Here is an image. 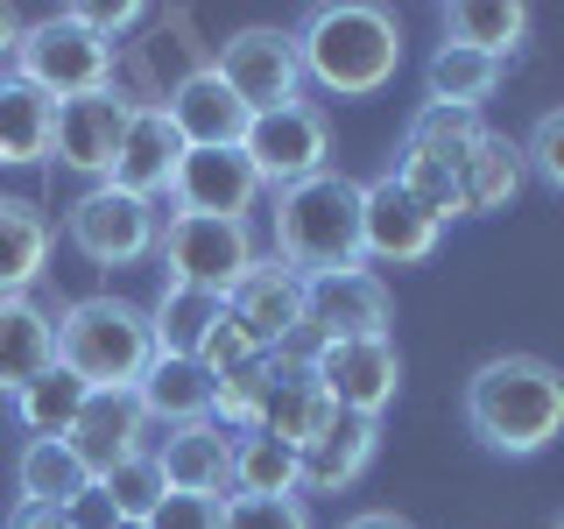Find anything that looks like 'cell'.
Returning a JSON list of instances; mask_svg holds the SVG:
<instances>
[{
  "mask_svg": "<svg viewBox=\"0 0 564 529\" xmlns=\"http://www.w3.org/2000/svg\"><path fill=\"white\" fill-rule=\"evenodd\" d=\"M466 431L501 458H536L564 438V367L543 353H494L466 375Z\"/></svg>",
  "mask_w": 564,
  "mask_h": 529,
  "instance_id": "obj_1",
  "label": "cell"
},
{
  "mask_svg": "<svg viewBox=\"0 0 564 529\" xmlns=\"http://www.w3.org/2000/svg\"><path fill=\"white\" fill-rule=\"evenodd\" d=\"M290 35H296L304 85L332 99H375L402 71V22L375 0H317Z\"/></svg>",
  "mask_w": 564,
  "mask_h": 529,
  "instance_id": "obj_2",
  "label": "cell"
},
{
  "mask_svg": "<svg viewBox=\"0 0 564 529\" xmlns=\"http://www.w3.org/2000/svg\"><path fill=\"white\" fill-rule=\"evenodd\" d=\"M269 226H275V261L290 276H346L367 269L360 247V184L346 170H317L290 191H269Z\"/></svg>",
  "mask_w": 564,
  "mask_h": 529,
  "instance_id": "obj_3",
  "label": "cell"
},
{
  "mask_svg": "<svg viewBox=\"0 0 564 529\" xmlns=\"http://www.w3.org/2000/svg\"><path fill=\"white\" fill-rule=\"evenodd\" d=\"M155 360L149 311L128 296L99 290L57 311V367H70L85 388H134Z\"/></svg>",
  "mask_w": 564,
  "mask_h": 529,
  "instance_id": "obj_4",
  "label": "cell"
},
{
  "mask_svg": "<svg viewBox=\"0 0 564 529\" xmlns=\"http://www.w3.org/2000/svg\"><path fill=\"white\" fill-rule=\"evenodd\" d=\"M14 78H29L35 93H50V99L106 93V85H113V43H99V35L78 22V8L35 14V22H22V43H14Z\"/></svg>",
  "mask_w": 564,
  "mask_h": 529,
  "instance_id": "obj_5",
  "label": "cell"
},
{
  "mask_svg": "<svg viewBox=\"0 0 564 529\" xmlns=\"http://www.w3.org/2000/svg\"><path fill=\"white\" fill-rule=\"evenodd\" d=\"M155 261H163V282H184V290L205 296H234V282L254 269V234L240 219H205V212H170L163 240H155Z\"/></svg>",
  "mask_w": 564,
  "mask_h": 529,
  "instance_id": "obj_6",
  "label": "cell"
},
{
  "mask_svg": "<svg viewBox=\"0 0 564 529\" xmlns=\"http://www.w3.org/2000/svg\"><path fill=\"white\" fill-rule=\"evenodd\" d=\"M64 240L78 247L93 269H128V261L155 255L163 212H155V198H134V191H120V184H85L64 212Z\"/></svg>",
  "mask_w": 564,
  "mask_h": 529,
  "instance_id": "obj_7",
  "label": "cell"
},
{
  "mask_svg": "<svg viewBox=\"0 0 564 529\" xmlns=\"http://www.w3.org/2000/svg\"><path fill=\"white\" fill-rule=\"evenodd\" d=\"M240 155L254 163L261 191H290L304 176L332 170V120L317 99H296V106H269V114L247 120V141Z\"/></svg>",
  "mask_w": 564,
  "mask_h": 529,
  "instance_id": "obj_8",
  "label": "cell"
},
{
  "mask_svg": "<svg viewBox=\"0 0 564 529\" xmlns=\"http://www.w3.org/2000/svg\"><path fill=\"white\" fill-rule=\"evenodd\" d=\"M226 85L247 99V114H269V106H296L304 99V64H296V35L275 22H247L219 43L212 57Z\"/></svg>",
  "mask_w": 564,
  "mask_h": 529,
  "instance_id": "obj_9",
  "label": "cell"
},
{
  "mask_svg": "<svg viewBox=\"0 0 564 529\" xmlns=\"http://www.w3.org/2000/svg\"><path fill=\"white\" fill-rule=\"evenodd\" d=\"M304 332L317 346L332 339H395V296L375 269H346V276H317L304 282Z\"/></svg>",
  "mask_w": 564,
  "mask_h": 529,
  "instance_id": "obj_10",
  "label": "cell"
},
{
  "mask_svg": "<svg viewBox=\"0 0 564 529\" xmlns=\"http://www.w3.org/2000/svg\"><path fill=\"white\" fill-rule=\"evenodd\" d=\"M311 375L332 396V410L381 417L402 388V353L395 339H332V346H311Z\"/></svg>",
  "mask_w": 564,
  "mask_h": 529,
  "instance_id": "obj_11",
  "label": "cell"
},
{
  "mask_svg": "<svg viewBox=\"0 0 564 529\" xmlns=\"http://www.w3.org/2000/svg\"><path fill=\"white\" fill-rule=\"evenodd\" d=\"M445 226L423 212L410 191L395 184V176H375V184H360V247L367 261H388V269H416V261H431V247Z\"/></svg>",
  "mask_w": 564,
  "mask_h": 529,
  "instance_id": "obj_12",
  "label": "cell"
},
{
  "mask_svg": "<svg viewBox=\"0 0 564 529\" xmlns=\"http://www.w3.org/2000/svg\"><path fill=\"white\" fill-rule=\"evenodd\" d=\"M128 114H134V99H120L113 85H106V93H85V99H57L50 155H57L64 170L106 184V176H113V155H120V134H128Z\"/></svg>",
  "mask_w": 564,
  "mask_h": 529,
  "instance_id": "obj_13",
  "label": "cell"
},
{
  "mask_svg": "<svg viewBox=\"0 0 564 529\" xmlns=\"http://www.w3.org/2000/svg\"><path fill=\"white\" fill-rule=\"evenodd\" d=\"M261 205V176L240 149H184L170 176V212H205V219H240Z\"/></svg>",
  "mask_w": 564,
  "mask_h": 529,
  "instance_id": "obj_14",
  "label": "cell"
},
{
  "mask_svg": "<svg viewBox=\"0 0 564 529\" xmlns=\"http://www.w3.org/2000/svg\"><path fill=\"white\" fill-rule=\"evenodd\" d=\"M226 311L254 339V353H290V339H304V276H290L282 261H254L234 282Z\"/></svg>",
  "mask_w": 564,
  "mask_h": 529,
  "instance_id": "obj_15",
  "label": "cell"
},
{
  "mask_svg": "<svg viewBox=\"0 0 564 529\" xmlns=\"http://www.w3.org/2000/svg\"><path fill=\"white\" fill-rule=\"evenodd\" d=\"M163 114H170V128H176L184 149H240V141H247V120H254V114H247V99L212 64L184 71V78L170 85Z\"/></svg>",
  "mask_w": 564,
  "mask_h": 529,
  "instance_id": "obj_16",
  "label": "cell"
},
{
  "mask_svg": "<svg viewBox=\"0 0 564 529\" xmlns=\"http://www.w3.org/2000/svg\"><path fill=\"white\" fill-rule=\"evenodd\" d=\"M64 445L78 452V466L93 473V481L113 473V466H128V458H141L149 452V417H141L134 388H93L78 423L64 431Z\"/></svg>",
  "mask_w": 564,
  "mask_h": 529,
  "instance_id": "obj_17",
  "label": "cell"
},
{
  "mask_svg": "<svg viewBox=\"0 0 564 529\" xmlns=\"http://www.w3.org/2000/svg\"><path fill=\"white\" fill-rule=\"evenodd\" d=\"M155 473H163L170 494H212V501H226L234 494V431L226 423H176L163 445H149Z\"/></svg>",
  "mask_w": 564,
  "mask_h": 529,
  "instance_id": "obj_18",
  "label": "cell"
},
{
  "mask_svg": "<svg viewBox=\"0 0 564 529\" xmlns=\"http://www.w3.org/2000/svg\"><path fill=\"white\" fill-rule=\"evenodd\" d=\"M375 452H381V417L339 410L304 452H296V494H346L352 481H367Z\"/></svg>",
  "mask_w": 564,
  "mask_h": 529,
  "instance_id": "obj_19",
  "label": "cell"
},
{
  "mask_svg": "<svg viewBox=\"0 0 564 529\" xmlns=\"http://www.w3.org/2000/svg\"><path fill=\"white\" fill-rule=\"evenodd\" d=\"M332 417H339V410H332V396L317 388L311 353H269V396H261V423H254V431H269V438H282V445L304 452Z\"/></svg>",
  "mask_w": 564,
  "mask_h": 529,
  "instance_id": "obj_20",
  "label": "cell"
},
{
  "mask_svg": "<svg viewBox=\"0 0 564 529\" xmlns=\"http://www.w3.org/2000/svg\"><path fill=\"white\" fill-rule=\"evenodd\" d=\"M57 311L64 304H43L35 290L22 296H0V396H22L35 375L57 367Z\"/></svg>",
  "mask_w": 564,
  "mask_h": 529,
  "instance_id": "obj_21",
  "label": "cell"
},
{
  "mask_svg": "<svg viewBox=\"0 0 564 529\" xmlns=\"http://www.w3.org/2000/svg\"><path fill=\"white\" fill-rule=\"evenodd\" d=\"M184 163V141H176L163 106H134L128 114V134H120V155H113V176L106 184L134 191V198H170V176Z\"/></svg>",
  "mask_w": 564,
  "mask_h": 529,
  "instance_id": "obj_22",
  "label": "cell"
},
{
  "mask_svg": "<svg viewBox=\"0 0 564 529\" xmlns=\"http://www.w3.org/2000/svg\"><path fill=\"white\" fill-rule=\"evenodd\" d=\"M522 141H508L501 128H487L458 163V198H466V219H487V212H508L522 198Z\"/></svg>",
  "mask_w": 564,
  "mask_h": 529,
  "instance_id": "obj_23",
  "label": "cell"
},
{
  "mask_svg": "<svg viewBox=\"0 0 564 529\" xmlns=\"http://www.w3.org/2000/svg\"><path fill=\"white\" fill-rule=\"evenodd\" d=\"M50 128H57V99L35 93L14 71H0V170L50 163Z\"/></svg>",
  "mask_w": 564,
  "mask_h": 529,
  "instance_id": "obj_24",
  "label": "cell"
},
{
  "mask_svg": "<svg viewBox=\"0 0 564 529\" xmlns=\"http://www.w3.org/2000/svg\"><path fill=\"white\" fill-rule=\"evenodd\" d=\"M50 240H57L50 212L35 198L0 191V296L35 290V276H43V261H50Z\"/></svg>",
  "mask_w": 564,
  "mask_h": 529,
  "instance_id": "obj_25",
  "label": "cell"
},
{
  "mask_svg": "<svg viewBox=\"0 0 564 529\" xmlns=\"http://www.w3.org/2000/svg\"><path fill=\"white\" fill-rule=\"evenodd\" d=\"M134 402H141L149 423H170V431H176V423H198V417H212V367L155 353L149 375L134 381Z\"/></svg>",
  "mask_w": 564,
  "mask_h": 529,
  "instance_id": "obj_26",
  "label": "cell"
},
{
  "mask_svg": "<svg viewBox=\"0 0 564 529\" xmlns=\"http://www.w3.org/2000/svg\"><path fill=\"white\" fill-rule=\"evenodd\" d=\"M219 317H226V296H205V290H184V282H163V296L149 304L155 353H170V360H198Z\"/></svg>",
  "mask_w": 564,
  "mask_h": 529,
  "instance_id": "obj_27",
  "label": "cell"
},
{
  "mask_svg": "<svg viewBox=\"0 0 564 529\" xmlns=\"http://www.w3.org/2000/svg\"><path fill=\"white\" fill-rule=\"evenodd\" d=\"M522 35H529V8H522V0H452V8H445V43L480 50V57H494V64L516 57Z\"/></svg>",
  "mask_w": 564,
  "mask_h": 529,
  "instance_id": "obj_28",
  "label": "cell"
},
{
  "mask_svg": "<svg viewBox=\"0 0 564 529\" xmlns=\"http://www.w3.org/2000/svg\"><path fill=\"white\" fill-rule=\"evenodd\" d=\"M14 487H22V501H35V508H70L78 494H93V473L78 466V452H70L64 438H29L22 458H14Z\"/></svg>",
  "mask_w": 564,
  "mask_h": 529,
  "instance_id": "obj_29",
  "label": "cell"
},
{
  "mask_svg": "<svg viewBox=\"0 0 564 529\" xmlns=\"http://www.w3.org/2000/svg\"><path fill=\"white\" fill-rule=\"evenodd\" d=\"M501 85V64L480 57V50H458V43H437L431 64H423V106H466L480 114Z\"/></svg>",
  "mask_w": 564,
  "mask_h": 529,
  "instance_id": "obj_30",
  "label": "cell"
},
{
  "mask_svg": "<svg viewBox=\"0 0 564 529\" xmlns=\"http://www.w3.org/2000/svg\"><path fill=\"white\" fill-rule=\"evenodd\" d=\"M85 396H93V388L70 375V367H50V375H35L22 396H14V417H22L29 438H64L70 423H78Z\"/></svg>",
  "mask_w": 564,
  "mask_h": 529,
  "instance_id": "obj_31",
  "label": "cell"
},
{
  "mask_svg": "<svg viewBox=\"0 0 564 529\" xmlns=\"http://www.w3.org/2000/svg\"><path fill=\"white\" fill-rule=\"evenodd\" d=\"M487 134V120L480 114H466V106H416L410 120H402V149H416V155H437V163H466V149Z\"/></svg>",
  "mask_w": 564,
  "mask_h": 529,
  "instance_id": "obj_32",
  "label": "cell"
},
{
  "mask_svg": "<svg viewBox=\"0 0 564 529\" xmlns=\"http://www.w3.org/2000/svg\"><path fill=\"white\" fill-rule=\"evenodd\" d=\"M234 494H296V445L269 431L234 438Z\"/></svg>",
  "mask_w": 564,
  "mask_h": 529,
  "instance_id": "obj_33",
  "label": "cell"
},
{
  "mask_svg": "<svg viewBox=\"0 0 564 529\" xmlns=\"http://www.w3.org/2000/svg\"><path fill=\"white\" fill-rule=\"evenodd\" d=\"M388 176H395L410 198L431 212L437 226H452V219H466V198H458V170L452 163H437V155H416V149H402L395 163H388Z\"/></svg>",
  "mask_w": 564,
  "mask_h": 529,
  "instance_id": "obj_34",
  "label": "cell"
},
{
  "mask_svg": "<svg viewBox=\"0 0 564 529\" xmlns=\"http://www.w3.org/2000/svg\"><path fill=\"white\" fill-rule=\"evenodd\" d=\"M93 487L106 494V501H113V516H120V522H149L155 508H163V494H170L149 452H141V458H128V466H113V473H99Z\"/></svg>",
  "mask_w": 564,
  "mask_h": 529,
  "instance_id": "obj_35",
  "label": "cell"
},
{
  "mask_svg": "<svg viewBox=\"0 0 564 529\" xmlns=\"http://www.w3.org/2000/svg\"><path fill=\"white\" fill-rule=\"evenodd\" d=\"M219 529H311L304 494H226Z\"/></svg>",
  "mask_w": 564,
  "mask_h": 529,
  "instance_id": "obj_36",
  "label": "cell"
},
{
  "mask_svg": "<svg viewBox=\"0 0 564 529\" xmlns=\"http://www.w3.org/2000/svg\"><path fill=\"white\" fill-rule=\"evenodd\" d=\"M522 170L536 176L543 191H557V198H564V106H551V114L529 128V141H522Z\"/></svg>",
  "mask_w": 564,
  "mask_h": 529,
  "instance_id": "obj_37",
  "label": "cell"
},
{
  "mask_svg": "<svg viewBox=\"0 0 564 529\" xmlns=\"http://www.w3.org/2000/svg\"><path fill=\"white\" fill-rule=\"evenodd\" d=\"M219 516H226V501H212V494H163L149 529H219Z\"/></svg>",
  "mask_w": 564,
  "mask_h": 529,
  "instance_id": "obj_38",
  "label": "cell"
},
{
  "mask_svg": "<svg viewBox=\"0 0 564 529\" xmlns=\"http://www.w3.org/2000/svg\"><path fill=\"white\" fill-rule=\"evenodd\" d=\"M198 360L212 367V375H234V367H247V360H254V339H247V332L234 325V311H226L219 325H212V339H205V353H198Z\"/></svg>",
  "mask_w": 564,
  "mask_h": 529,
  "instance_id": "obj_39",
  "label": "cell"
},
{
  "mask_svg": "<svg viewBox=\"0 0 564 529\" xmlns=\"http://www.w3.org/2000/svg\"><path fill=\"white\" fill-rule=\"evenodd\" d=\"M78 22L99 35V43H113V35H128L141 22V8H78Z\"/></svg>",
  "mask_w": 564,
  "mask_h": 529,
  "instance_id": "obj_40",
  "label": "cell"
},
{
  "mask_svg": "<svg viewBox=\"0 0 564 529\" xmlns=\"http://www.w3.org/2000/svg\"><path fill=\"white\" fill-rule=\"evenodd\" d=\"M8 529H70V522H64V508H35V501H14Z\"/></svg>",
  "mask_w": 564,
  "mask_h": 529,
  "instance_id": "obj_41",
  "label": "cell"
},
{
  "mask_svg": "<svg viewBox=\"0 0 564 529\" xmlns=\"http://www.w3.org/2000/svg\"><path fill=\"white\" fill-rule=\"evenodd\" d=\"M339 529H416V522L395 516V508H360V516H346Z\"/></svg>",
  "mask_w": 564,
  "mask_h": 529,
  "instance_id": "obj_42",
  "label": "cell"
},
{
  "mask_svg": "<svg viewBox=\"0 0 564 529\" xmlns=\"http://www.w3.org/2000/svg\"><path fill=\"white\" fill-rule=\"evenodd\" d=\"M14 43H22V14L0 8V71H14Z\"/></svg>",
  "mask_w": 564,
  "mask_h": 529,
  "instance_id": "obj_43",
  "label": "cell"
},
{
  "mask_svg": "<svg viewBox=\"0 0 564 529\" xmlns=\"http://www.w3.org/2000/svg\"><path fill=\"white\" fill-rule=\"evenodd\" d=\"M113 529H149V522H113Z\"/></svg>",
  "mask_w": 564,
  "mask_h": 529,
  "instance_id": "obj_44",
  "label": "cell"
},
{
  "mask_svg": "<svg viewBox=\"0 0 564 529\" xmlns=\"http://www.w3.org/2000/svg\"><path fill=\"white\" fill-rule=\"evenodd\" d=\"M551 529H564V516H557V522H551Z\"/></svg>",
  "mask_w": 564,
  "mask_h": 529,
  "instance_id": "obj_45",
  "label": "cell"
}]
</instances>
